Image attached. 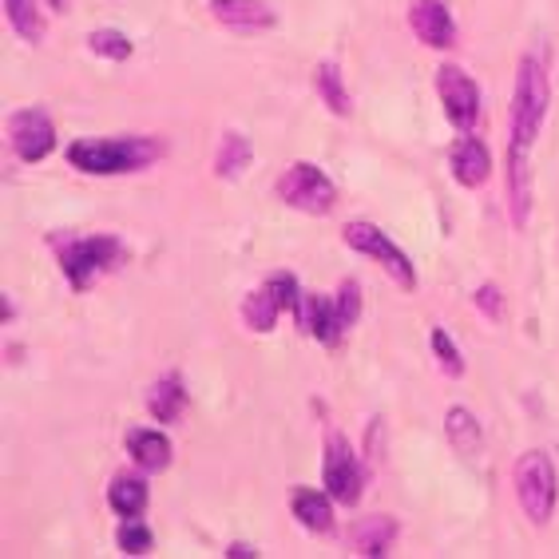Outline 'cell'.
Segmentation results:
<instances>
[{
    "instance_id": "cell-1",
    "label": "cell",
    "mask_w": 559,
    "mask_h": 559,
    "mask_svg": "<svg viewBox=\"0 0 559 559\" xmlns=\"http://www.w3.org/2000/svg\"><path fill=\"white\" fill-rule=\"evenodd\" d=\"M551 87L544 60L539 56H524L516 68V92H512V131H508V206H512V223L516 230L527 226L532 215V147L539 140V128L548 119Z\"/></svg>"
},
{
    "instance_id": "cell-2",
    "label": "cell",
    "mask_w": 559,
    "mask_h": 559,
    "mask_svg": "<svg viewBox=\"0 0 559 559\" xmlns=\"http://www.w3.org/2000/svg\"><path fill=\"white\" fill-rule=\"evenodd\" d=\"M163 140L155 135H111V140H75L68 143V163L84 175H128L140 171L163 155Z\"/></svg>"
},
{
    "instance_id": "cell-3",
    "label": "cell",
    "mask_w": 559,
    "mask_h": 559,
    "mask_svg": "<svg viewBox=\"0 0 559 559\" xmlns=\"http://www.w3.org/2000/svg\"><path fill=\"white\" fill-rule=\"evenodd\" d=\"M60 259V270H64L68 286L75 294L92 290L111 266L123 262V242L116 235H52L48 238Z\"/></svg>"
},
{
    "instance_id": "cell-4",
    "label": "cell",
    "mask_w": 559,
    "mask_h": 559,
    "mask_svg": "<svg viewBox=\"0 0 559 559\" xmlns=\"http://www.w3.org/2000/svg\"><path fill=\"white\" fill-rule=\"evenodd\" d=\"M516 496H520L524 516L532 520V524H539V527L548 524L559 500V476H556V464H551V456L544 449H527L516 461Z\"/></svg>"
},
{
    "instance_id": "cell-5",
    "label": "cell",
    "mask_w": 559,
    "mask_h": 559,
    "mask_svg": "<svg viewBox=\"0 0 559 559\" xmlns=\"http://www.w3.org/2000/svg\"><path fill=\"white\" fill-rule=\"evenodd\" d=\"M278 199L306 215H330L337 206V187L318 163H290L278 179Z\"/></svg>"
},
{
    "instance_id": "cell-6",
    "label": "cell",
    "mask_w": 559,
    "mask_h": 559,
    "mask_svg": "<svg viewBox=\"0 0 559 559\" xmlns=\"http://www.w3.org/2000/svg\"><path fill=\"white\" fill-rule=\"evenodd\" d=\"M342 238H345V247H354V250H361L366 259L381 262V266H385V274L397 282L401 290H417V266H413L409 254H405V250H401L397 242H393V238L381 230V226H373V223H349L342 230Z\"/></svg>"
},
{
    "instance_id": "cell-7",
    "label": "cell",
    "mask_w": 559,
    "mask_h": 559,
    "mask_svg": "<svg viewBox=\"0 0 559 559\" xmlns=\"http://www.w3.org/2000/svg\"><path fill=\"white\" fill-rule=\"evenodd\" d=\"M298 306H301L298 278H294V274H270L259 290H250L247 301H242V322H247V330H254V334H270V330L278 325L282 313L286 310L298 313Z\"/></svg>"
},
{
    "instance_id": "cell-8",
    "label": "cell",
    "mask_w": 559,
    "mask_h": 559,
    "mask_svg": "<svg viewBox=\"0 0 559 559\" xmlns=\"http://www.w3.org/2000/svg\"><path fill=\"white\" fill-rule=\"evenodd\" d=\"M437 96L444 104V116L456 131L476 128L480 119V87L461 64H441L437 68Z\"/></svg>"
},
{
    "instance_id": "cell-9",
    "label": "cell",
    "mask_w": 559,
    "mask_h": 559,
    "mask_svg": "<svg viewBox=\"0 0 559 559\" xmlns=\"http://www.w3.org/2000/svg\"><path fill=\"white\" fill-rule=\"evenodd\" d=\"M361 488H366V468L357 461V452L349 449V441L334 432L325 444V492L334 496L337 504L354 508L361 500Z\"/></svg>"
},
{
    "instance_id": "cell-10",
    "label": "cell",
    "mask_w": 559,
    "mask_h": 559,
    "mask_svg": "<svg viewBox=\"0 0 559 559\" xmlns=\"http://www.w3.org/2000/svg\"><path fill=\"white\" fill-rule=\"evenodd\" d=\"M9 143L12 155L21 163H40L56 151V128L48 111L40 108H21L9 116Z\"/></svg>"
},
{
    "instance_id": "cell-11",
    "label": "cell",
    "mask_w": 559,
    "mask_h": 559,
    "mask_svg": "<svg viewBox=\"0 0 559 559\" xmlns=\"http://www.w3.org/2000/svg\"><path fill=\"white\" fill-rule=\"evenodd\" d=\"M409 24L425 48L444 52L456 44V24H452V12L444 0H409Z\"/></svg>"
},
{
    "instance_id": "cell-12",
    "label": "cell",
    "mask_w": 559,
    "mask_h": 559,
    "mask_svg": "<svg viewBox=\"0 0 559 559\" xmlns=\"http://www.w3.org/2000/svg\"><path fill=\"white\" fill-rule=\"evenodd\" d=\"M298 325L313 337V342H322V345H337V342H342V334H345L342 313H337V301L325 298V294H301Z\"/></svg>"
},
{
    "instance_id": "cell-13",
    "label": "cell",
    "mask_w": 559,
    "mask_h": 559,
    "mask_svg": "<svg viewBox=\"0 0 559 559\" xmlns=\"http://www.w3.org/2000/svg\"><path fill=\"white\" fill-rule=\"evenodd\" d=\"M449 167H452V179L461 187H485L488 175H492V155H488L485 140L461 135L449 151Z\"/></svg>"
},
{
    "instance_id": "cell-14",
    "label": "cell",
    "mask_w": 559,
    "mask_h": 559,
    "mask_svg": "<svg viewBox=\"0 0 559 559\" xmlns=\"http://www.w3.org/2000/svg\"><path fill=\"white\" fill-rule=\"evenodd\" d=\"M215 21L235 28V33H262L278 24V12L270 9L266 0H211Z\"/></svg>"
},
{
    "instance_id": "cell-15",
    "label": "cell",
    "mask_w": 559,
    "mask_h": 559,
    "mask_svg": "<svg viewBox=\"0 0 559 559\" xmlns=\"http://www.w3.org/2000/svg\"><path fill=\"white\" fill-rule=\"evenodd\" d=\"M128 452L135 456L143 473H167L171 468V441H167V432L159 429H128Z\"/></svg>"
},
{
    "instance_id": "cell-16",
    "label": "cell",
    "mask_w": 559,
    "mask_h": 559,
    "mask_svg": "<svg viewBox=\"0 0 559 559\" xmlns=\"http://www.w3.org/2000/svg\"><path fill=\"white\" fill-rule=\"evenodd\" d=\"M290 508L306 532H330L334 527V496L322 492V488H294Z\"/></svg>"
},
{
    "instance_id": "cell-17",
    "label": "cell",
    "mask_w": 559,
    "mask_h": 559,
    "mask_svg": "<svg viewBox=\"0 0 559 559\" xmlns=\"http://www.w3.org/2000/svg\"><path fill=\"white\" fill-rule=\"evenodd\" d=\"M393 539H397V520L393 516H369L349 527V548L357 556H389Z\"/></svg>"
},
{
    "instance_id": "cell-18",
    "label": "cell",
    "mask_w": 559,
    "mask_h": 559,
    "mask_svg": "<svg viewBox=\"0 0 559 559\" xmlns=\"http://www.w3.org/2000/svg\"><path fill=\"white\" fill-rule=\"evenodd\" d=\"M147 409H151V417L159 420V425H175V420L183 417V409H187L183 377L167 373L163 381H155V385H151V393H147Z\"/></svg>"
},
{
    "instance_id": "cell-19",
    "label": "cell",
    "mask_w": 559,
    "mask_h": 559,
    "mask_svg": "<svg viewBox=\"0 0 559 559\" xmlns=\"http://www.w3.org/2000/svg\"><path fill=\"white\" fill-rule=\"evenodd\" d=\"M444 432H449V444L461 456H476V452L485 449V429H480V420H476L473 409H449L444 413Z\"/></svg>"
},
{
    "instance_id": "cell-20",
    "label": "cell",
    "mask_w": 559,
    "mask_h": 559,
    "mask_svg": "<svg viewBox=\"0 0 559 559\" xmlns=\"http://www.w3.org/2000/svg\"><path fill=\"white\" fill-rule=\"evenodd\" d=\"M147 500H151L147 480H140V476H116L108 488V504L119 520L143 516V512H147Z\"/></svg>"
},
{
    "instance_id": "cell-21",
    "label": "cell",
    "mask_w": 559,
    "mask_h": 559,
    "mask_svg": "<svg viewBox=\"0 0 559 559\" xmlns=\"http://www.w3.org/2000/svg\"><path fill=\"white\" fill-rule=\"evenodd\" d=\"M313 87H318V96H322V104L334 116H349L354 111V99H349V92H345V80H342V68L334 64V60H325V64L313 68Z\"/></svg>"
},
{
    "instance_id": "cell-22",
    "label": "cell",
    "mask_w": 559,
    "mask_h": 559,
    "mask_svg": "<svg viewBox=\"0 0 559 559\" xmlns=\"http://www.w3.org/2000/svg\"><path fill=\"white\" fill-rule=\"evenodd\" d=\"M4 16H9L12 33L21 36L24 44L44 40V12L36 0H4Z\"/></svg>"
},
{
    "instance_id": "cell-23",
    "label": "cell",
    "mask_w": 559,
    "mask_h": 559,
    "mask_svg": "<svg viewBox=\"0 0 559 559\" xmlns=\"http://www.w3.org/2000/svg\"><path fill=\"white\" fill-rule=\"evenodd\" d=\"M250 159H254V147H250L238 131H230V135H223V147H218L215 175H218V179H235V175L247 171Z\"/></svg>"
},
{
    "instance_id": "cell-24",
    "label": "cell",
    "mask_w": 559,
    "mask_h": 559,
    "mask_svg": "<svg viewBox=\"0 0 559 559\" xmlns=\"http://www.w3.org/2000/svg\"><path fill=\"white\" fill-rule=\"evenodd\" d=\"M116 544H119V551H123V556H147V551L155 548V532H151L140 516H128L123 524H119Z\"/></svg>"
},
{
    "instance_id": "cell-25",
    "label": "cell",
    "mask_w": 559,
    "mask_h": 559,
    "mask_svg": "<svg viewBox=\"0 0 559 559\" xmlns=\"http://www.w3.org/2000/svg\"><path fill=\"white\" fill-rule=\"evenodd\" d=\"M87 48L96 56H104V60H131V52H135V44L119 33V28H96V33L87 36Z\"/></svg>"
},
{
    "instance_id": "cell-26",
    "label": "cell",
    "mask_w": 559,
    "mask_h": 559,
    "mask_svg": "<svg viewBox=\"0 0 559 559\" xmlns=\"http://www.w3.org/2000/svg\"><path fill=\"white\" fill-rule=\"evenodd\" d=\"M429 345H432V354H437V361H441L444 373L464 377V357H461V349H456V342L449 337V330H444V325H432Z\"/></svg>"
},
{
    "instance_id": "cell-27",
    "label": "cell",
    "mask_w": 559,
    "mask_h": 559,
    "mask_svg": "<svg viewBox=\"0 0 559 559\" xmlns=\"http://www.w3.org/2000/svg\"><path fill=\"white\" fill-rule=\"evenodd\" d=\"M337 313H342V325L349 330V325L361 318V286L357 282H342V290H337Z\"/></svg>"
},
{
    "instance_id": "cell-28",
    "label": "cell",
    "mask_w": 559,
    "mask_h": 559,
    "mask_svg": "<svg viewBox=\"0 0 559 559\" xmlns=\"http://www.w3.org/2000/svg\"><path fill=\"white\" fill-rule=\"evenodd\" d=\"M473 306H476V310H485L492 322H500V318H504V298H500V290H496L492 282L473 294Z\"/></svg>"
},
{
    "instance_id": "cell-29",
    "label": "cell",
    "mask_w": 559,
    "mask_h": 559,
    "mask_svg": "<svg viewBox=\"0 0 559 559\" xmlns=\"http://www.w3.org/2000/svg\"><path fill=\"white\" fill-rule=\"evenodd\" d=\"M226 556H230V559H250V556H259V548H250V544H230V548H226Z\"/></svg>"
},
{
    "instance_id": "cell-30",
    "label": "cell",
    "mask_w": 559,
    "mask_h": 559,
    "mask_svg": "<svg viewBox=\"0 0 559 559\" xmlns=\"http://www.w3.org/2000/svg\"><path fill=\"white\" fill-rule=\"evenodd\" d=\"M12 318H16V306H12V298H4V325H9Z\"/></svg>"
},
{
    "instance_id": "cell-31",
    "label": "cell",
    "mask_w": 559,
    "mask_h": 559,
    "mask_svg": "<svg viewBox=\"0 0 559 559\" xmlns=\"http://www.w3.org/2000/svg\"><path fill=\"white\" fill-rule=\"evenodd\" d=\"M48 4H52L56 12H68V0H48Z\"/></svg>"
}]
</instances>
